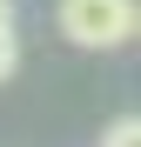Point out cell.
Listing matches in <instances>:
<instances>
[{"mask_svg": "<svg viewBox=\"0 0 141 147\" xmlns=\"http://www.w3.org/2000/svg\"><path fill=\"white\" fill-rule=\"evenodd\" d=\"M14 67H20V34H14V27H0V80H7Z\"/></svg>", "mask_w": 141, "mask_h": 147, "instance_id": "obj_3", "label": "cell"}, {"mask_svg": "<svg viewBox=\"0 0 141 147\" xmlns=\"http://www.w3.org/2000/svg\"><path fill=\"white\" fill-rule=\"evenodd\" d=\"M54 27L74 47H87V54H114V47H128L134 27H141V0H61Z\"/></svg>", "mask_w": 141, "mask_h": 147, "instance_id": "obj_1", "label": "cell"}, {"mask_svg": "<svg viewBox=\"0 0 141 147\" xmlns=\"http://www.w3.org/2000/svg\"><path fill=\"white\" fill-rule=\"evenodd\" d=\"M134 40H141V27H134Z\"/></svg>", "mask_w": 141, "mask_h": 147, "instance_id": "obj_5", "label": "cell"}, {"mask_svg": "<svg viewBox=\"0 0 141 147\" xmlns=\"http://www.w3.org/2000/svg\"><path fill=\"white\" fill-rule=\"evenodd\" d=\"M101 147H141V114H128V120H114V127L101 134Z\"/></svg>", "mask_w": 141, "mask_h": 147, "instance_id": "obj_2", "label": "cell"}, {"mask_svg": "<svg viewBox=\"0 0 141 147\" xmlns=\"http://www.w3.org/2000/svg\"><path fill=\"white\" fill-rule=\"evenodd\" d=\"M0 27H14V0H0Z\"/></svg>", "mask_w": 141, "mask_h": 147, "instance_id": "obj_4", "label": "cell"}]
</instances>
